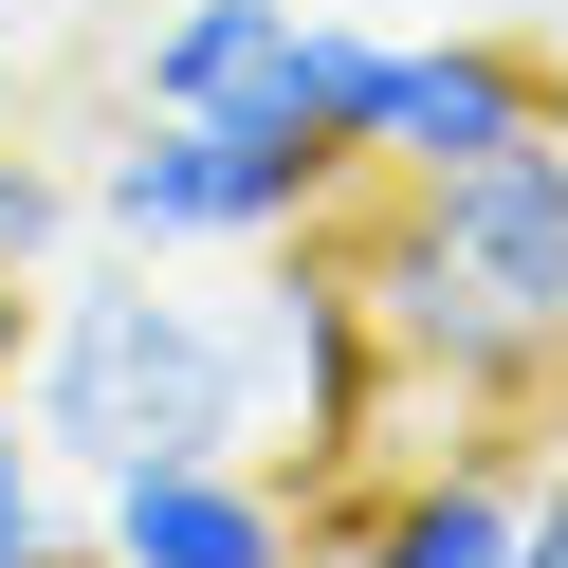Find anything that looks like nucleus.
Masks as SVG:
<instances>
[{"label": "nucleus", "instance_id": "obj_7", "mask_svg": "<svg viewBox=\"0 0 568 568\" xmlns=\"http://www.w3.org/2000/svg\"><path fill=\"white\" fill-rule=\"evenodd\" d=\"M275 38H294V0H148V38H129V111H239V129H257Z\"/></svg>", "mask_w": 568, "mask_h": 568}, {"label": "nucleus", "instance_id": "obj_6", "mask_svg": "<svg viewBox=\"0 0 568 568\" xmlns=\"http://www.w3.org/2000/svg\"><path fill=\"white\" fill-rule=\"evenodd\" d=\"M514 495H531L514 422H477L440 458H367L331 514V568H514Z\"/></svg>", "mask_w": 568, "mask_h": 568}, {"label": "nucleus", "instance_id": "obj_9", "mask_svg": "<svg viewBox=\"0 0 568 568\" xmlns=\"http://www.w3.org/2000/svg\"><path fill=\"white\" fill-rule=\"evenodd\" d=\"M38 550H55V458L19 422V385H0V568H38Z\"/></svg>", "mask_w": 568, "mask_h": 568}, {"label": "nucleus", "instance_id": "obj_1", "mask_svg": "<svg viewBox=\"0 0 568 568\" xmlns=\"http://www.w3.org/2000/svg\"><path fill=\"white\" fill-rule=\"evenodd\" d=\"M367 331L404 404L458 422H568V129L550 148L440 165V184H348L331 202Z\"/></svg>", "mask_w": 568, "mask_h": 568}, {"label": "nucleus", "instance_id": "obj_13", "mask_svg": "<svg viewBox=\"0 0 568 568\" xmlns=\"http://www.w3.org/2000/svg\"><path fill=\"white\" fill-rule=\"evenodd\" d=\"M38 568H111V550H74V531H55V550H38Z\"/></svg>", "mask_w": 568, "mask_h": 568}, {"label": "nucleus", "instance_id": "obj_11", "mask_svg": "<svg viewBox=\"0 0 568 568\" xmlns=\"http://www.w3.org/2000/svg\"><path fill=\"white\" fill-rule=\"evenodd\" d=\"M19 348H38V275L0 257V385H19Z\"/></svg>", "mask_w": 568, "mask_h": 568}, {"label": "nucleus", "instance_id": "obj_4", "mask_svg": "<svg viewBox=\"0 0 568 568\" xmlns=\"http://www.w3.org/2000/svg\"><path fill=\"white\" fill-rule=\"evenodd\" d=\"M550 129H568V74L531 38H385V74H367V184H440V165L550 148Z\"/></svg>", "mask_w": 568, "mask_h": 568}, {"label": "nucleus", "instance_id": "obj_3", "mask_svg": "<svg viewBox=\"0 0 568 568\" xmlns=\"http://www.w3.org/2000/svg\"><path fill=\"white\" fill-rule=\"evenodd\" d=\"M348 165L294 148V129H239V111H129L111 165L74 184V221L111 239V257H257V239L331 221Z\"/></svg>", "mask_w": 568, "mask_h": 568}, {"label": "nucleus", "instance_id": "obj_8", "mask_svg": "<svg viewBox=\"0 0 568 568\" xmlns=\"http://www.w3.org/2000/svg\"><path fill=\"white\" fill-rule=\"evenodd\" d=\"M0 257H19V275H55V257H74V184H55L19 129H0Z\"/></svg>", "mask_w": 568, "mask_h": 568}, {"label": "nucleus", "instance_id": "obj_10", "mask_svg": "<svg viewBox=\"0 0 568 568\" xmlns=\"http://www.w3.org/2000/svg\"><path fill=\"white\" fill-rule=\"evenodd\" d=\"M514 568H568V458H531V495H514Z\"/></svg>", "mask_w": 568, "mask_h": 568}, {"label": "nucleus", "instance_id": "obj_2", "mask_svg": "<svg viewBox=\"0 0 568 568\" xmlns=\"http://www.w3.org/2000/svg\"><path fill=\"white\" fill-rule=\"evenodd\" d=\"M19 422L74 477H129V458H257L275 440V348L257 312L165 294V257H111L55 294L38 275V348H19Z\"/></svg>", "mask_w": 568, "mask_h": 568}, {"label": "nucleus", "instance_id": "obj_5", "mask_svg": "<svg viewBox=\"0 0 568 568\" xmlns=\"http://www.w3.org/2000/svg\"><path fill=\"white\" fill-rule=\"evenodd\" d=\"M92 550L111 568H312V531L275 458H129V477H92Z\"/></svg>", "mask_w": 568, "mask_h": 568}, {"label": "nucleus", "instance_id": "obj_12", "mask_svg": "<svg viewBox=\"0 0 568 568\" xmlns=\"http://www.w3.org/2000/svg\"><path fill=\"white\" fill-rule=\"evenodd\" d=\"M0 129H19V19H0Z\"/></svg>", "mask_w": 568, "mask_h": 568}]
</instances>
